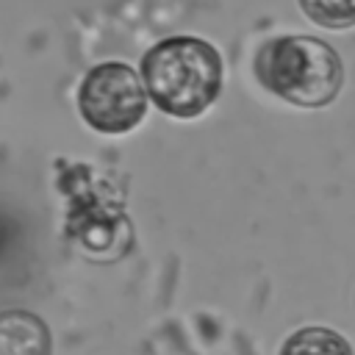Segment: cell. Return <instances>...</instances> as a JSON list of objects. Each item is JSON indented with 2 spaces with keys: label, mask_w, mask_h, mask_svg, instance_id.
Returning <instances> with one entry per match:
<instances>
[{
  "label": "cell",
  "mask_w": 355,
  "mask_h": 355,
  "mask_svg": "<svg viewBox=\"0 0 355 355\" xmlns=\"http://www.w3.org/2000/svg\"><path fill=\"white\" fill-rule=\"evenodd\" d=\"M280 355H352V347L330 327H302L283 341Z\"/></svg>",
  "instance_id": "cell-5"
},
{
  "label": "cell",
  "mask_w": 355,
  "mask_h": 355,
  "mask_svg": "<svg viewBox=\"0 0 355 355\" xmlns=\"http://www.w3.org/2000/svg\"><path fill=\"white\" fill-rule=\"evenodd\" d=\"M302 14L330 31H344L355 25V0H300Z\"/></svg>",
  "instance_id": "cell-6"
},
{
  "label": "cell",
  "mask_w": 355,
  "mask_h": 355,
  "mask_svg": "<svg viewBox=\"0 0 355 355\" xmlns=\"http://www.w3.org/2000/svg\"><path fill=\"white\" fill-rule=\"evenodd\" d=\"M0 355H50L47 324L31 311L0 313Z\"/></svg>",
  "instance_id": "cell-4"
},
{
  "label": "cell",
  "mask_w": 355,
  "mask_h": 355,
  "mask_svg": "<svg viewBox=\"0 0 355 355\" xmlns=\"http://www.w3.org/2000/svg\"><path fill=\"white\" fill-rule=\"evenodd\" d=\"M141 78L153 103L169 116L202 114L222 89L219 53L194 36H172L158 42L141 61Z\"/></svg>",
  "instance_id": "cell-1"
},
{
  "label": "cell",
  "mask_w": 355,
  "mask_h": 355,
  "mask_svg": "<svg viewBox=\"0 0 355 355\" xmlns=\"http://www.w3.org/2000/svg\"><path fill=\"white\" fill-rule=\"evenodd\" d=\"M80 116L100 133H125L147 111V86L122 61H105L86 72L78 92Z\"/></svg>",
  "instance_id": "cell-3"
},
{
  "label": "cell",
  "mask_w": 355,
  "mask_h": 355,
  "mask_svg": "<svg viewBox=\"0 0 355 355\" xmlns=\"http://www.w3.org/2000/svg\"><path fill=\"white\" fill-rule=\"evenodd\" d=\"M258 83L300 108H322L344 83L338 53L313 36H277L255 53Z\"/></svg>",
  "instance_id": "cell-2"
}]
</instances>
